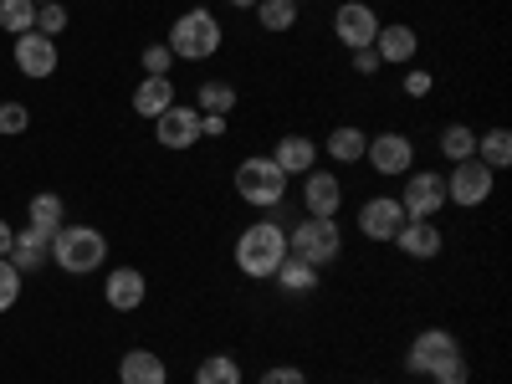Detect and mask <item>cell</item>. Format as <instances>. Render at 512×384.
<instances>
[{
    "label": "cell",
    "mask_w": 512,
    "mask_h": 384,
    "mask_svg": "<svg viewBox=\"0 0 512 384\" xmlns=\"http://www.w3.org/2000/svg\"><path fill=\"white\" fill-rule=\"evenodd\" d=\"M282 262H287V231L277 221H256V226H246L236 236V272L241 277L267 282Z\"/></svg>",
    "instance_id": "obj_1"
},
{
    "label": "cell",
    "mask_w": 512,
    "mask_h": 384,
    "mask_svg": "<svg viewBox=\"0 0 512 384\" xmlns=\"http://www.w3.org/2000/svg\"><path fill=\"white\" fill-rule=\"evenodd\" d=\"M52 262H57L62 272H72V277L98 272V267L108 262V236H103L98 226H62V231L52 236Z\"/></svg>",
    "instance_id": "obj_2"
},
{
    "label": "cell",
    "mask_w": 512,
    "mask_h": 384,
    "mask_svg": "<svg viewBox=\"0 0 512 384\" xmlns=\"http://www.w3.org/2000/svg\"><path fill=\"white\" fill-rule=\"evenodd\" d=\"M175 57H185V62H205V57H216L221 52V21H216V11H205V6H195V11H185L175 26H169V41H164Z\"/></svg>",
    "instance_id": "obj_3"
},
{
    "label": "cell",
    "mask_w": 512,
    "mask_h": 384,
    "mask_svg": "<svg viewBox=\"0 0 512 384\" xmlns=\"http://www.w3.org/2000/svg\"><path fill=\"white\" fill-rule=\"evenodd\" d=\"M338 251H344L338 216H303L297 231H287V256H297V262H308V267H328Z\"/></svg>",
    "instance_id": "obj_4"
},
{
    "label": "cell",
    "mask_w": 512,
    "mask_h": 384,
    "mask_svg": "<svg viewBox=\"0 0 512 384\" xmlns=\"http://www.w3.org/2000/svg\"><path fill=\"white\" fill-rule=\"evenodd\" d=\"M236 195L256 210H277L287 195V175L272 164V154H251L236 164Z\"/></svg>",
    "instance_id": "obj_5"
},
{
    "label": "cell",
    "mask_w": 512,
    "mask_h": 384,
    "mask_svg": "<svg viewBox=\"0 0 512 384\" xmlns=\"http://www.w3.org/2000/svg\"><path fill=\"white\" fill-rule=\"evenodd\" d=\"M395 200L405 210V221H436V210L446 205V180L436 175V169H410V180Z\"/></svg>",
    "instance_id": "obj_6"
},
{
    "label": "cell",
    "mask_w": 512,
    "mask_h": 384,
    "mask_svg": "<svg viewBox=\"0 0 512 384\" xmlns=\"http://www.w3.org/2000/svg\"><path fill=\"white\" fill-rule=\"evenodd\" d=\"M451 359H461L456 333H446V328H425V333H415V344H410V354H405V369L420 374V379H431V374H436L441 364H451Z\"/></svg>",
    "instance_id": "obj_7"
},
{
    "label": "cell",
    "mask_w": 512,
    "mask_h": 384,
    "mask_svg": "<svg viewBox=\"0 0 512 384\" xmlns=\"http://www.w3.org/2000/svg\"><path fill=\"white\" fill-rule=\"evenodd\" d=\"M487 195H492V169H487L477 154L461 159V164H451V180H446V200H451V205L477 210V205H487Z\"/></svg>",
    "instance_id": "obj_8"
},
{
    "label": "cell",
    "mask_w": 512,
    "mask_h": 384,
    "mask_svg": "<svg viewBox=\"0 0 512 384\" xmlns=\"http://www.w3.org/2000/svg\"><path fill=\"white\" fill-rule=\"evenodd\" d=\"M379 16H374V6H364V0H344V6L333 11V36L344 41L349 52H359V47H374V36H379Z\"/></svg>",
    "instance_id": "obj_9"
},
{
    "label": "cell",
    "mask_w": 512,
    "mask_h": 384,
    "mask_svg": "<svg viewBox=\"0 0 512 384\" xmlns=\"http://www.w3.org/2000/svg\"><path fill=\"white\" fill-rule=\"evenodd\" d=\"M400 226H405V210H400L395 195H369V200L359 205V236H369V241H395Z\"/></svg>",
    "instance_id": "obj_10"
},
{
    "label": "cell",
    "mask_w": 512,
    "mask_h": 384,
    "mask_svg": "<svg viewBox=\"0 0 512 384\" xmlns=\"http://www.w3.org/2000/svg\"><path fill=\"white\" fill-rule=\"evenodd\" d=\"M364 159L374 164V175H410L415 169V144L405 134H374Z\"/></svg>",
    "instance_id": "obj_11"
},
{
    "label": "cell",
    "mask_w": 512,
    "mask_h": 384,
    "mask_svg": "<svg viewBox=\"0 0 512 384\" xmlns=\"http://www.w3.org/2000/svg\"><path fill=\"white\" fill-rule=\"evenodd\" d=\"M154 139L164 144V149H195L200 144V108H169V113H159L154 118Z\"/></svg>",
    "instance_id": "obj_12"
},
{
    "label": "cell",
    "mask_w": 512,
    "mask_h": 384,
    "mask_svg": "<svg viewBox=\"0 0 512 384\" xmlns=\"http://www.w3.org/2000/svg\"><path fill=\"white\" fill-rule=\"evenodd\" d=\"M16 67H21V77H52L57 72V41L41 31H21L16 36Z\"/></svg>",
    "instance_id": "obj_13"
},
{
    "label": "cell",
    "mask_w": 512,
    "mask_h": 384,
    "mask_svg": "<svg viewBox=\"0 0 512 384\" xmlns=\"http://www.w3.org/2000/svg\"><path fill=\"white\" fill-rule=\"evenodd\" d=\"M303 205H308V216H338V205H344V185H338V175H328V169H308L303 175Z\"/></svg>",
    "instance_id": "obj_14"
},
{
    "label": "cell",
    "mask_w": 512,
    "mask_h": 384,
    "mask_svg": "<svg viewBox=\"0 0 512 384\" xmlns=\"http://www.w3.org/2000/svg\"><path fill=\"white\" fill-rule=\"evenodd\" d=\"M374 52H379V62H384V67H405V62H415V52H420V36H415V26H405V21L379 26Z\"/></svg>",
    "instance_id": "obj_15"
},
{
    "label": "cell",
    "mask_w": 512,
    "mask_h": 384,
    "mask_svg": "<svg viewBox=\"0 0 512 384\" xmlns=\"http://www.w3.org/2000/svg\"><path fill=\"white\" fill-rule=\"evenodd\" d=\"M144 272L139 267H113L108 272V282H103V297H108V308H118V313H134V308H144Z\"/></svg>",
    "instance_id": "obj_16"
},
{
    "label": "cell",
    "mask_w": 512,
    "mask_h": 384,
    "mask_svg": "<svg viewBox=\"0 0 512 384\" xmlns=\"http://www.w3.org/2000/svg\"><path fill=\"white\" fill-rule=\"evenodd\" d=\"M6 262L26 277V272H36L41 262H52V231H41V226H26V231H16V241H11V256Z\"/></svg>",
    "instance_id": "obj_17"
},
{
    "label": "cell",
    "mask_w": 512,
    "mask_h": 384,
    "mask_svg": "<svg viewBox=\"0 0 512 384\" xmlns=\"http://www.w3.org/2000/svg\"><path fill=\"white\" fill-rule=\"evenodd\" d=\"M272 164L282 169V175H308V169H318V144L308 134H282L277 149H272Z\"/></svg>",
    "instance_id": "obj_18"
},
{
    "label": "cell",
    "mask_w": 512,
    "mask_h": 384,
    "mask_svg": "<svg viewBox=\"0 0 512 384\" xmlns=\"http://www.w3.org/2000/svg\"><path fill=\"white\" fill-rule=\"evenodd\" d=\"M395 246H400L405 256H415V262H431V256H441L446 236H441L436 221H405V226L395 231Z\"/></svg>",
    "instance_id": "obj_19"
},
{
    "label": "cell",
    "mask_w": 512,
    "mask_h": 384,
    "mask_svg": "<svg viewBox=\"0 0 512 384\" xmlns=\"http://www.w3.org/2000/svg\"><path fill=\"white\" fill-rule=\"evenodd\" d=\"M118 384H169V364L154 349H128L118 364Z\"/></svg>",
    "instance_id": "obj_20"
},
{
    "label": "cell",
    "mask_w": 512,
    "mask_h": 384,
    "mask_svg": "<svg viewBox=\"0 0 512 384\" xmlns=\"http://www.w3.org/2000/svg\"><path fill=\"white\" fill-rule=\"evenodd\" d=\"M169 108H175V82H169V77H144L139 82V88H134V113L139 118H159V113H169Z\"/></svg>",
    "instance_id": "obj_21"
},
{
    "label": "cell",
    "mask_w": 512,
    "mask_h": 384,
    "mask_svg": "<svg viewBox=\"0 0 512 384\" xmlns=\"http://www.w3.org/2000/svg\"><path fill=\"white\" fill-rule=\"evenodd\" d=\"M364 149H369V134H364V128H354V123H338L333 134H328V144H323V154L338 159V164H359Z\"/></svg>",
    "instance_id": "obj_22"
},
{
    "label": "cell",
    "mask_w": 512,
    "mask_h": 384,
    "mask_svg": "<svg viewBox=\"0 0 512 384\" xmlns=\"http://www.w3.org/2000/svg\"><path fill=\"white\" fill-rule=\"evenodd\" d=\"M26 221L57 236V231L67 226V205H62V195H52V190H41V195H31V200H26Z\"/></svg>",
    "instance_id": "obj_23"
},
{
    "label": "cell",
    "mask_w": 512,
    "mask_h": 384,
    "mask_svg": "<svg viewBox=\"0 0 512 384\" xmlns=\"http://www.w3.org/2000/svg\"><path fill=\"white\" fill-rule=\"evenodd\" d=\"M477 159L492 169V175L512 164V134L507 128H487V134H477Z\"/></svg>",
    "instance_id": "obj_24"
},
{
    "label": "cell",
    "mask_w": 512,
    "mask_h": 384,
    "mask_svg": "<svg viewBox=\"0 0 512 384\" xmlns=\"http://www.w3.org/2000/svg\"><path fill=\"white\" fill-rule=\"evenodd\" d=\"M477 154V128L472 123H446L441 128V159L461 164V159H472Z\"/></svg>",
    "instance_id": "obj_25"
},
{
    "label": "cell",
    "mask_w": 512,
    "mask_h": 384,
    "mask_svg": "<svg viewBox=\"0 0 512 384\" xmlns=\"http://www.w3.org/2000/svg\"><path fill=\"white\" fill-rule=\"evenodd\" d=\"M272 282H277L282 292H292V297H303V292L318 287V267H308V262H297V256H287V262L272 272Z\"/></svg>",
    "instance_id": "obj_26"
},
{
    "label": "cell",
    "mask_w": 512,
    "mask_h": 384,
    "mask_svg": "<svg viewBox=\"0 0 512 384\" xmlns=\"http://www.w3.org/2000/svg\"><path fill=\"white\" fill-rule=\"evenodd\" d=\"M195 108L200 113H236V88L231 82H221V77H210V82H200V93H195Z\"/></svg>",
    "instance_id": "obj_27"
},
{
    "label": "cell",
    "mask_w": 512,
    "mask_h": 384,
    "mask_svg": "<svg viewBox=\"0 0 512 384\" xmlns=\"http://www.w3.org/2000/svg\"><path fill=\"white\" fill-rule=\"evenodd\" d=\"M195 384H241V359H236V354H210V359H200Z\"/></svg>",
    "instance_id": "obj_28"
},
{
    "label": "cell",
    "mask_w": 512,
    "mask_h": 384,
    "mask_svg": "<svg viewBox=\"0 0 512 384\" xmlns=\"http://www.w3.org/2000/svg\"><path fill=\"white\" fill-rule=\"evenodd\" d=\"M256 26H262V31H292L297 26V6H292V0H256Z\"/></svg>",
    "instance_id": "obj_29"
},
{
    "label": "cell",
    "mask_w": 512,
    "mask_h": 384,
    "mask_svg": "<svg viewBox=\"0 0 512 384\" xmlns=\"http://www.w3.org/2000/svg\"><path fill=\"white\" fill-rule=\"evenodd\" d=\"M0 31H36V6L31 0H0Z\"/></svg>",
    "instance_id": "obj_30"
},
{
    "label": "cell",
    "mask_w": 512,
    "mask_h": 384,
    "mask_svg": "<svg viewBox=\"0 0 512 384\" xmlns=\"http://www.w3.org/2000/svg\"><path fill=\"white\" fill-rule=\"evenodd\" d=\"M16 303H21V272L0 256V313H11Z\"/></svg>",
    "instance_id": "obj_31"
},
{
    "label": "cell",
    "mask_w": 512,
    "mask_h": 384,
    "mask_svg": "<svg viewBox=\"0 0 512 384\" xmlns=\"http://www.w3.org/2000/svg\"><path fill=\"white\" fill-rule=\"evenodd\" d=\"M26 128H31V108L26 103H0V134H26Z\"/></svg>",
    "instance_id": "obj_32"
},
{
    "label": "cell",
    "mask_w": 512,
    "mask_h": 384,
    "mask_svg": "<svg viewBox=\"0 0 512 384\" xmlns=\"http://www.w3.org/2000/svg\"><path fill=\"white\" fill-rule=\"evenodd\" d=\"M36 31H41V36H52V41H57V31H67L62 0H52V6H36Z\"/></svg>",
    "instance_id": "obj_33"
},
{
    "label": "cell",
    "mask_w": 512,
    "mask_h": 384,
    "mask_svg": "<svg viewBox=\"0 0 512 384\" xmlns=\"http://www.w3.org/2000/svg\"><path fill=\"white\" fill-rule=\"evenodd\" d=\"M169 67H175V52H169L164 41L144 47V72H149V77H169Z\"/></svg>",
    "instance_id": "obj_34"
},
{
    "label": "cell",
    "mask_w": 512,
    "mask_h": 384,
    "mask_svg": "<svg viewBox=\"0 0 512 384\" xmlns=\"http://www.w3.org/2000/svg\"><path fill=\"white\" fill-rule=\"evenodd\" d=\"M466 374H472V369H466V359H451V364H441L431 374V384H466Z\"/></svg>",
    "instance_id": "obj_35"
},
{
    "label": "cell",
    "mask_w": 512,
    "mask_h": 384,
    "mask_svg": "<svg viewBox=\"0 0 512 384\" xmlns=\"http://www.w3.org/2000/svg\"><path fill=\"white\" fill-rule=\"evenodd\" d=\"M256 384H308V379H303V369H292V364H277V369H267V374L256 379Z\"/></svg>",
    "instance_id": "obj_36"
},
{
    "label": "cell",
    "mask_w": 512,
    "mask_h": 384,
    "mask_svg": "<svg viewBox=\"0 0 512 384\" xmlns=\"http://www.w3.org/2000/svg\"><path fill=\"white\" fill-rule=\"evenodd\" d=\"M349 57H354V72H359V77H374V72H379V67H384V62H379V52H374V47H359V52H349Z\"/></svg>",
    "instance_id": "obj_37"
},
{
    "label": "cell",
    "mask_w": 512,
    "mask_h": 384,
    "mask_svg": "<svg viewBox=\"0 0 512 384\" xmlns=\"http://www.w3.org/2000/svg\"><path fill=\"white\" fill-rule=\"evenodd\" d=\"M431 88H436V77H431V72H405V93H410V98H425Z\"/></svg>",
    "instance_id": "obj_38"
},
{
    "label": "cell",
    "mask_w": 512,
    "mask_h": 384,
    "mask_svg": "<svg viewBox=\"0 0 512 384\" xmlns=\"http://www.w3.org/2000/svg\"><path fill=\"white\" fill-rule=\"evenodd\" d=\"M226 134V118L221 113H200V139H221Z\"/></svg>",
    "instance_id": "obj_39"
},
{
    "label": "cell",
    "mask_w": 512,
    "mask_h": 384,
    "mask_svg": "<svg viewBox=\"0 0 512 384\" xmlns=\"http://www.w3.org/2000/svg\"><path fill=\"white\" fill-rule=\"evenodd\" d=\"M11 241H16V231H11L6 221H0V256H11Z\"/></svg>",
    "instance_id": "obj_40"
},
{
    "label": "cell",
    "mask_w": 512,
    "mask_h": 384,
    "mask_svg": "<svg viewBox=\"0 0 512 384\" xmlns=\"http://www.w3.org/2000/svg\"><path fill=\"white\" fill-rule=\"evenodd\" d=\"M231 6H241V11H251V6H256V0H231Z\"/></svg>",
    "instance_id": "obj_41"
},
{
    "label": "cell",
    "mask_w": 512,
    "mask_h": 384,
    "mask_svg": "<svg viewBox=\"0 0 512 384\" xmlns=\"http://www.w3.org/2000/svg\"><path fill=\"white\" fill-rule=\"evenodd\" d=\"M31 6H52V0H31Z\"/></svg>",
    "instance_id": "obj_42"
},
{
    "label": "cell",
    "mask_w": 512,
    "mask_h": 384,
    "mask_svg": "<svg viewBox=\"0 0 512 384\" xmlns=\"http://www.w3.org/2000/svg\"><path fill=\"white\" fill-rule=\"evenodd\" d=\"M364 384H379V379H364Z\"/></svg>",
    "instance_id": "obj_43"
},
{
    "label": "cell",
    "mask_w": 512,
    "mask_h": 384,
    "mask_svg": "<svg viewBox=\"0 0 512 384\" xmlns=\"http://www.w3.org/2000/svg\"><path fill=\"white\" fill-rule=\"evenodd\" d=\"M292 6H303V0H292Z\"/></svg>",
    "instance_id": "obj_44"
},
{
    "label": "cell",
    "mask_w": 512,
    "mask_h": 384,
    "mask_svg": "<svg viewBox=\"0 0 512 384\" xmlns=\"http://www.w3.org/2000/svg\"><path fill=\"white\" fill-rule=\"evenodd\" d=\"M420 384H431V379H420Z\"/></svg>",
    "instance_id": "obj_45"
}]
</instances>
